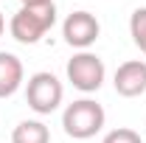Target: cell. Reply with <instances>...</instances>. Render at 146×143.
Wrapping results in <instances>:
<instances>
[{
  "mask_svg": "<svg viewBox=\"0 0 146 143\" xmlns=\"http://www.w3.org/2000/svg\"><path fill=\"white\" fill-rule=\"evenodd\" d=\"M98 34H101V25H98L96 14H90V11H73L62 23L65 42L70 48H79V51H87L93 42L98 39Z\"/></svg>",
  "mask_w": 146,
  "mask_h": 143,
  "instance_id": "5",
  "label": "cell"
},
{
  "mask_svg": "<svg viewBox=\"0 0 146 143\" xmlns=\"http://www.w3.org/2000/svg\"><path fill=\"white\" fill-rule=\"evenodd\" d=\"M62 95H65L62 81L48 70L34 73L28 79V84H25V101H28V107L34 109L36 115H51L62 104Z\"/></svg>",
  "mask_w": 146,
  "mask_h": 143,
  "instance_id": "3",
  "label": "cell"
},
{
  "mask_svg": "<svg viewBox=\"0 0 146 143\" xmlns=\"http://www.w3.org/2000/svg\"><path fill=\"white\" fill-rule=\"evenodd\" d=\"M56 23V6L51 3H34V6H20V11L11 17L9 31L23 45H34L54 28Z\"/></svg>",
  "mask_w": 146,
  "mask_h": 143,
  "instance_id": "1",
  "label": "cell"
},
{
  "mask_svg": "<svg viewBox=\"0 0 146 143\" xmlns=\"http://www.w3.org/2000/svg\"><path fill=\"white\" fill-rule=\"evenodd\" d=\"M115 93L124 98H138L146 93V62L143 59H129L124 65H118L115 70Z\"/></svg>",
  "mask_w": 146,
  "mask_h": 143,
  "instance_id": "6",
  "label": "cell"
},
{
  "mask_svg": "<svg viewBox=\"0 0 146 143\" xmlns=\"http://www.w3.org/2000/svg\"><path fill=\"white\" fill-rule=\"evenodd\" d=\"M11 143H51V132L42 121H20L11 132Z\"/></svg>",
  "mask_w": 146,
  "mask_h": 143,
  "instance_id": "8",
  "label": "cell"
},
{
  "mask_svg": "<svg viewBox=\"0 0 146 143\" xmlns=\"http://www.w3.org/2000/svg\"><path fill=\"white\" fill-rule=\"evenodd\" d=\"M65 73H68V81H70L76 90H82V93H96V90L104 84V76H107L104 62L96 54H90V51L73 54L70 59H68Z\"/></svg>",
  "mask_w": 146,
  "mask_h": 143,
  "instance_id": "4",
  "label": "cell"
},
{
  "mask_svg": "<svg viewBox=\"0 0 146 143\" xmlns=\"http://www.w3.org/2000/svg\"><path fill=\"white\" fill-rule=\"evenodd\" d=\"M101 143H143V140H141V135H138L135 129H129V126H118V129L107 132Z\"/></svg>",
  "mask_w": 146,
  "mask_h": 143,
  "instance_id": "10",
  "label": "cell"
},
{
  "mask_svg": "<svg viewBox=\"0 0 146 143\" xmlns=\"http://www.w3.org/2000/svg\"><path fill=\"white\" fill-rule=\"evenodd\" d=\"M129 34H132V42L141 48V54H146V6L132 11V17H129Z\"/></svg>",
  "mask_w": 146,
  "mask_h": 143,
  "instance_id": "9",
  "label": "cell"
},
{
  "mask_svg": "<svg viewBox=\"0 0 146 143\" xmlns=\"http://www.w3.org/2000/svg\"><path fill=\"white\" fill-rule=\"evenodd\" d=\"M6 31V17H3V11H0V34Z\"/></svg>",
  "mask_w": 146,
  "mask_h": 143,
  "instance_id": "12",
  "label": "cell"
},
{
  "mask_svg": "<svg viewBox=\"0 0 146 143\" xmlns=\"http://www.w3.org/2000/svg\"><path fill=\"white\" fill-rule=\"evenodd\" d=\"M23 6H34V3H51V0H20Z\"/></svg>",
  "mask_w": 146,
  "mask_h": 143,
  "instance_id": "11",
  "label": "cell"
},
{
  "mask_svg": "<svg viewBox=\"0 0 146 143\" xmlns=\"http://www.w3.org/2000/svg\"><path fill=\"white\" fill-rule=\"evenodd\" d=\"M23 76H25L23 62L9 51H0V98H9L17 93L23 84Z\"/></svg>",
  "mask_w": 146,
  "mask_h": 143,
  "instance_id": "7",
  "label": "cell"
},
{
  "mask_svg": "<svg viewBox=\"0 0 146 143\" xmlns=\"http://www.w3.org/2000/svg\"><path fill=\"white\" fill-rule=\"evenodd\" d=\"M104 107L93 98H79L65 107L62 112V126H65V135L73 140H87L93 135H98L104 129Z\"/></svg>",
  "mask_w": 146,
  "mask_h": 143,
  "instance_id": "2",
  "label": "cell"
}]
</instances>
